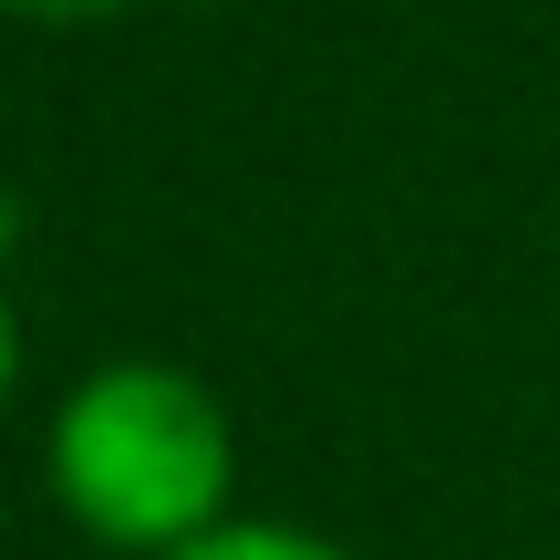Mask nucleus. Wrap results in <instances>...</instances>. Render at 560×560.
<instances>
[{"instance_id": "4", "label": "nucleus", "mask_w": 560, "mask_h": 560, "mask_svg": "<svg viewBox=\"0 0 560 560\" xmlns=\"http://www.w3.org/2000/svg\"><path fill=\"white\" fill-rule=\"evenodd\" d=\"M11 374H21V322H11V301H0V405H11Z\"/></svg>"}, {"instance_id": "3", "label": "nucleus", "mask_w": 560, "mask_h": 560, "mask_svg": "<svg viewBox=\"0 0 560 560\" xmlns=\"http://www.w3.org/2000/svg\"><path fill=\"white\" fill-rule=\"evenodd\" d=\"M0 11H32V21H94V11H115V0H0Z\"/></svg>"}, {"instance_id": "2", "label": "nucleus", "mask_w": 560, "mask_h": 560, "mask_svg": "<svg viewBox=\"0 0 560 560\" xmlns=\"http://www.w3.org/2000/svg\"><path fill=\"white\" fill-rule=\"evenodd\" d=\"M166 560H353V550H332L322 529H291V520H219L208 540H187Z\"/></svg>"}, {"instance_id": "1", "label": "nucleus", "mask_w": 560, "mask_h": 560, "mask_svg": "<svg viewBox=\"0 0 560 560\" xmlns=\"http://www.w3.org/2000/svg\"><path fill=\"white\" fill-rule=\"evenodd\" d=\"M240 436L229 405L177 363H94L52 416V499L104 550L166 560L229 520Z\"/></svg>"}]
</instances>
